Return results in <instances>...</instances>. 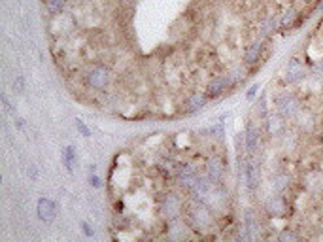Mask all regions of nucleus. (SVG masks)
I'll return each instance as SVG.
<instances>
[{
  "instance_id": "8",
  "label": "nucleus",
  "mask_w": 323,
  "mask_h": 242,
  "mask_svg": "<svg viewBox=\"0 0 323 242\" xmlns=\"http://www.w3.org/2000/svg\"><path fill=\"white\" fill-rule=\"evenodd\" d=\"M233 86H235L233 76H231V72H227V74H221V76L212 78L210 82H208V86H206V93H208L210 99H217V97L225 95Z\"/></svg>"
},
{
  "instance_id": "27",
  "label": "nucleus",
  "mask_w": 323,
  "mask_h": 242,
  "mask_svg": "<svg viewBox=\"0 0 323 242\" xmlns=\"http://www.w3.org/2000/svg\"><path fill=\"white\" fill-rule=\"evenodd\" d=\"M231 76H233V82H235V84H238V82H244V78H246V70H244L242 66H238L235 72H231Z\"/></svg>"
},
{
  "instance_id": "28",
  "label": "nucleus",
  "mask_w": 323,
  "mask_h": 242,
  "mask_svg": "<svg viewBox=\"0 0 323 242\" xmlns=\"http://www.w3.org/2000/svg\"><path fill=\"white\" fill-rule=\"evenodd\" d=\"M80 227H82V231H84V235L87 237V239H93V237H95V229L91 227L87 221H82V223H80Z\"/></svg>"
},
{
  "instance_id": "29",
  "label": "nucleus",
  "mask_w": 323,
  "mask_h": 242,
  "mask_svg": "<svg viewBox=\"0 0 323 242\" xmlns=\"http://www.w3.org/2000/svg\"><path fill=\"white\" fill-rule=\"evenodd\" d=\"M89 184L93 185V187H102V180H100L99 176H97V172H89Z\"/></svg>"
},
{
  "instance_id": "24",
  "label": "nucleus",
  "mask_w": 323,
  "mask_h": 242,
  "mask_svg": "<svg viewBox=\"0 0 323 242\" xmlns=\"http://www.w3.org/2000/svg\"><path fill=\"white\" fill-rule=\"evenodd\" d=\"M14 91L17 93V95H23L25 93V76H15L14 80Z\"/></svg>"
},
{
  "instance_id": "20",
  "label": "nucleus",
  "mask_w": 323,
  "mask_h": 242,
  "mask_svg": "<svg viewBox=\"0 0 323 242\" xmlns=\"http://www.w3.org/2000/svg\"><path fill=\"white\" fill-rule=\"evenodd\" d=\"M255 110H257V119H261V121H265L267 115L270 114V110H268V106H267V93H265V91L259 95L257 104H255Z\"/></svg>"
},
{
  "instance_id": "1",
  "label": "nucleus",
  "mask_w": 323,
  "mask_h": 242,
  "mask_svg": "<svg viewBox=\"0 0 323 242\" xmlns=\"http://www.w3.org/2000/svg\"><path fill=\"white\" fill-rule=\"evenodd\" d=\"M185 225L193 231H198V233H206L214 227L215 220H214V210L206 202L198 199H189L183 206V214H182Z\"/></svg>"
},
{
  "instance_id": "26",
  "label": "nucleus",
  "mask_w": 323,
  "mask_h": 242,
  "mask_svg": "<svg viewBox=\"0 0 323 242\" xmlns=\"http://www.w3.org/2000/svg\"><path fill=\"white\" fill-rule=\"evenodd\" d=\"M259 91H261V86H259V84H253V86L246 91V100H250V102L255 100L257 99V95H259Z\"/></svg>"
},
{
  "instance_id": "17",
  "label": "nucleus",
  "mask_w": 323,
  "mask_h": 242,
  "mask_svg": "<svg viewBox=\"0 0 323 242\" xmlns=\"http://www.w3.org/2000/svg\"><path fill=\"white\" fill-rule=\"evenodd\" d=\"M61 159H63V165L66 167L68 172H74L76 165H78V152L74 146H65L61 150Z\"/></svg>"
},
{
  "instance_id": "12",
  "label": "nucleus",
  "mask_w": 323,
  "mask_h": 242,
  "mask_svg": "<svg viewBox=\"0 0 323 242\" xmlns=\"http://www.w3.org/2000/svg\"><path fill=\"white\" fill-rule=\"evenodd\" d=\"M242 223H244V227H246V233H248V241L253 242L257 241L261 235H259V231H261V225H259V218H257V212L252 210V208H248L244 216H242Z\"/></svg>"
},
{
  "instance_id": "3",
  "label": "nucleus",
  "mask_w": 323,
  "mask_h": 242,
  "mask_svg": "<svg viewBox=\"0 0 323 242\" xmlns=\"http://www.w3.org/2000/svg\"><path fill=\"white\" fill-rule=\"evenodd\" d=\"M183 206H185V202H183L182 195L176 191H169L167 195L161 197V202H159V210L163 214V218H167V221L182 218Z\"/></svg>"
},
{
  "instance_id": "14",
  "label": "nucleus",
  "mask_w": 323,
  "mask_h": 242,
  "mask_svg": "<svg viewBox=\"0 0 323 242\" xmlns=\"http://www.w3.org/2000/svg\"><path fill=\"white\" fill-rule=\"evenodd\" d=\"M263 47H265V40H263V38L253 40L252 44H248L246 49H244V65H246V66H255V65L261 61Z\"/></svg>"
},
{
  "instance_id": "18",
  "label": "nucleus",
  "mask_w": 323,
  "mask_h": 242,
  "mask_svg": "<svg viewBox=\"0 0 323 242\" xmlns=\"http://www.w3.org/2000/svg\"><path fill=\"white\" fill-rule=\"evenodd\" d=\"M297 19H299V12H297L295 8H287L283 14L280 15V21H278V25H280V29H295L297 25Z\"/></svg>"
},
{
  "instance_id": "9",
  "label": "nucleus",
  "mask_w": 323,
  "mask_h": 242,
  "mask_svg": "<svg viewBox=\"0 0 323 242\" xmlns=\"http://www.w3.org/2000/svg\"><path fill=\"white\" fill-rule=\"evenodd\" d=\"M244 138H246V152L250 155H255L261 148V129L253 119H248V123H246Z\"/></svg>"
},
{
  "instance_id": "13",
  "label": "nucleus",
  "mask_w": 323,
  "mask_h": 242,
  "mask_svg": "<svg viewBox=\"0 0 323 242\" xmlns=\"http://www.w3.org/2000/svg\"><path fill=\"white\" fill-rule=\"evenodd\" d=\"M244 180H246V187L250 191H255L261 185V169L255 161H246L244 163Z\"/></svg>"
},
{
  "instance_id": "6",
  "label": "nucleus",
  "mask_w": 323,
  "mask_h": 242,
  "mask_svg": "<svg viewBox=\"0 0 323 242\" xmlns=\"http://www.w3.org/2000/svg\"><path fill=\"white\" fill-rule=\"evenodd\" d=\"M225 172H227V161L223 155H212L206 161V167H204V174L210 178L214 184H223Z\"/></svg>"
},
{
  "instance_id": "22",
  "label": "nucleus",
  "mask_w": 323,
  "mask_h": 242,
  "mask_svg": "<svg viewBox=\"0 0 323 242\" xmlns=\"http://www.w3.org/2000/svg\"><path fill=\"white\" fill-rule=\"evenodd\" d=\"M276 239H278L280 242H285V241H299V239H301V235H299V233H295L293 229L283 227V229L280 231V233L276 235Z\"/></svg>"
},
{
  "instance_id": "5",
  "label": "nucleus",
  "mask_w": 323,
  "mask_h": 242,
  "mask_svg": "<svg viewBox=\"0 0 323 242\" xmlns=\"http://www.w3.org/2000/svg\"><path fill=\"white\" fill-rule=\"evenodd\" d=\"M306 78V66L302 63L301 57H291L285 65V70H283V84L285 86H295L299 82H302Z\"/></svg>"
},
{
  "instance_id": "31",
  "label": "nucleus",
  "mask_w": 323,
  "mask_h": 242,
  "mask_svg": "<svg viewBox=\"0 0 323 242\" xmlns=\"http://www.w3.org/2000/svg\"><path fill=\"white\" fill-rule=\"evenodd\" d=\"M14 117H15V125H17V129L21 131L23 125H25V123H23V117H19V115H14Z\"/></svg>"
},
{
  "instance_id": "25",
  "label": "nucleus",
  "mask_w": 323,
  "mask_h": 242,
  "mask_svg": "<svg viewBox=\"0 0 323 242\" xmlns=\"http://www.w3.org/2000/svg\"><path fill=\"white\" fill-rule=\"evenodd\" d=\"M74 123H76V129L82 132V136H85V138H89V136H91V129L85 125V121H82L80 117H76V121H74Z\"/></svg>"
},
{
  "instance_id": "10",
  "label": "nucleus",
  "mask_w": 323,
  "mask_h": 242,
  "mask_svg": "<svg viewBox=\"0 0 323 242\" xmlns=\"http://www.w3.org/2000/svg\"><path fill=\"white\" fill-rule=\"evenodd\" d=\"M265 131L270 138H280L287 131V119L278 112H270L265 119Z\"/></svg>"
},
{
  "instance_id": "7",
  "label": "nucleus",
  "mask_w": 323,
  "mask_h": 242,
  "mask_svg": "<svg viewBox=\"0 0 323 242\" xmlns=\"http://www.w3.org/2000/svg\"><path fill=\"white\" fill-rule=\"evenodd\" d=\"M287 210H289V204H287V199L281 193L270 195L263 204V212L267 214L268 218H283L287 214Z\"/></svg>"
},
{
  "instance_id": "16",
  "label": "nucleus",
  "mask_w": 323,
  "mask_h": 242,
  "mask_svg": "<svg viewBox=\"0 0 323 242\" xmlns=\"http://www.w3.org/2000/svg\"><path fill=\"white\" fill-rule=\"evenodd\" d=\"M289 182H291V178H289L287 172H274L270 176V189H272V193H283L289 187Z\"/></svg>"
},
{
  "instance_id": "19",
  "label": "nucleus",
  "mask_w": 323,
  "mask_h": 242,
  "mask_svg": "<svg viewBox=\"0 0 323 242\" xmlns=\"http://www.w3.org/2000/svg\"><path fill=\"white\" fill-rule=\"evenodd\" d=\"M65 6H66V0H45V12L51 17H57V15L63 14Z\"/></svg>"
},
{
  "instance_id": "21",
  "label": "nucleus",
  "mask_w": 323,
  "mask_h": 242,
  "mask_svg": "<svg viewBox=\"0 0 323 242\" xmlns=\"http://www.w3.org/2000/svg\"><path fill=\"white\" fill-rule=\"evenodd\" d=\"M276 15H268L267 19L263 21V25H261V38H265L268 34H272L274 30H276Z\"/></svg>"
},
{
  "instance_id": "11",
  "label": "nucleus",
  "mask_w": 323,
  "mask_h": 242,
  "mask_svg": "<svg viewBox=\"0 0 323 242\" xmlns=\"http://www.w3.org/2000/svg\"><path fill=\"white\" fill-rule=\"evenodd\" d=\"M208 93H202V91H193L187 99H185V104H183V112L185 114H195V112H200L206 104H208Z\"/></svg>"
},
{
  "instance_id": "23",
  "label": "nucleus",
  "mask_w": 323,
  "mask_h": 242,
  "mask_svg": "<svg viewBox=\"0 0 323 242\" xmlns=\"http://www.w3.org/2000/svg\"><path fill=\"white\" fill-rule=\"evenodd\" d=\"M208 132H210V136H214V138H217V140H223V136H225V125H223V121H219L217 125L210 127V129H208Z\"/></svg>"
},
{
  "instance_id": "2",
  "label": "nucleus",
  "mask_w": 323,
  "mask_h": 242,
  "mask_svg": "<svg viewBox=\"0 0 323 242\" xmlns=\"http://www.w3.org/2000/svg\"><path fill=\"white\" fill-rule=\"evenodd\" d=\"M274 106H276V112L283 115L285 119H289V121H295V117L302 110L301 100L297 99V95H293L291 91H281V93H278L274 97Z\"/></svg>"
},
{
  "instance_id": "30",
  "label": "nucleus",
  "mask_w": 323,
  "mask_h": 242,
  "mask_svg": "<svg viewBox=\"0 0 323 242\" xmlns=\"http://www.w3.org/2000/svg\"><path fill=\"white\" fill-rule=\"evenodd\" d=\"M28 176H30V180H32V182H36V180H38V171H36V167H34V165H30V167H28Z\"/></svg>"
},
{
  "instance_id": "4",
  "label": "nucleus",
  "mask_w": 323,
  "mask_h": 242,
  "mask_svg": "<svg viewBox=\"0 0 323 242\" xmlns=\"http://www.w3.org/2000/svg\"><path fill=\"white\" fill-rule=\"evenodd\" d=\"M112 74L110 68L104 65H93L89 70L85 72V84L91 87L93 91H106L110 86Z\"/></svg>"
},
{
  "instance_id": "15",
  "label": "nucleus",
  "mask_w": 323,
  "mask_h": 242,
  "mask_svg": "<svg viewBox=\"0 0 323 242\" xmlns=\"http://www.w3.org/2000/svg\"><path fill=\"white\" fill-rule=\"evenodd\" d=\"M36 214H38L40 221H43V223H51V221L55 220V216H57L55 202H53L51 199H45V197H42V199L38 200V204H36Z\"/></svg>"
}]
</instances>
